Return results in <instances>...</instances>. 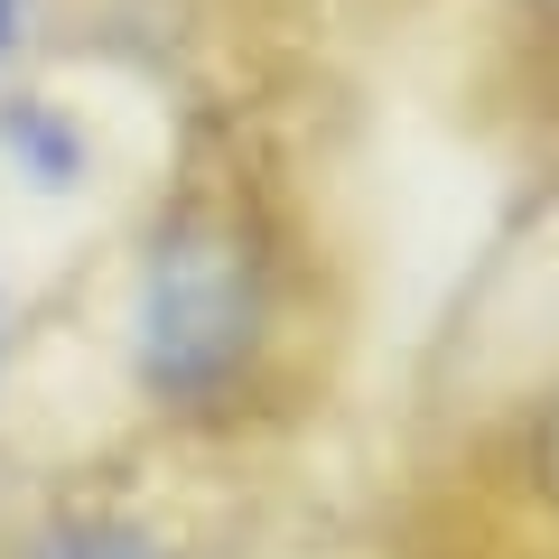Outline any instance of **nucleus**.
Wrapping results in <instances>:
<instances>
[{"label":"nucleus","instance_id":"1","mask_svg":"<svg viewBox=\"0 0 559 559\" xmlns=\"http://www.w3.org/2000/svg\"><path fill=\"white\" fill-rule=\"evenodd\" d=\"M261 336V280L234 242L215 234H178L150 261V289H140V373L159 392H215L242 373Z\"/></svg>","mask_w":559,"mask_h":559},{"label":"nucleus","instance_id":"2","mask_svg":"<svg viewBox=\"0 0 559 559\" xmlns=\"http://www.w3.org/2000/svg\"><path fill=\"white\" fill-rule=\"evenodd\" d=\"M20 559H168V550L131 522H47Z\"/></svg>","mask_w":559,"mask_h":559},{"label":"nucleus","instance_id":"3","mask_svg":"<svg viewBox=\"0 0 559 559\" xmlns=\"http://www.w3.org/2000/svg\"><path fill=\"white\" fill-rule=\"evenodd\" d=\"M540 466H550V485H559V411H550V429H540Z\"/></svg>","mask_w":559,"mask_h":559},{"label":"nucleus","instance_id":"4","mask_svg":"<svg viewBox=\"0 0 559 559\" xmlns=\"http://www.w3.org/2000/svg\"><path fill=\"white\" fill-rule=\"evenodd\" d=\"M0 28H10V0H0Z\"/></svg>","mask_w":559,"mask_h":559}]
</instances>
